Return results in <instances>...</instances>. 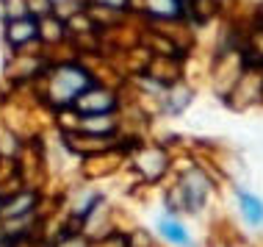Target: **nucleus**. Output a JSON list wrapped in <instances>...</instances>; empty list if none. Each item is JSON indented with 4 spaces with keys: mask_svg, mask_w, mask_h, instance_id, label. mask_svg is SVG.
<instances>
[{
    "mask_svg": "<svg viewBox=\"0 0 263 247\" xmlns=\"http://www.w3.org/2000/svg\"><path fill=\"white\" fill-rule=\"evenodd\" d=\"M89 86V78H86V73L83 69H61L59 73V78H55V86H53V95H55V100H72V97L78 95L81 89H86Z\"/></svg>",
    "mask_w": 263,
    "mask_h": 247,
    "instance_id": "1",
    "label": "nucleus"
},
{
    "mask_svg": "<svg viewBox=\"0 0 263 247\" xmlns=\"http://www.w3.org/2000/svg\"><path fill=\"white\" fill-rule=\"evenodd\" d=\"M238 206H241V214L250 225H263V200L255 197L244 189H238Z\"/></svg>",
    "mask_w": 263,
    "mask_h": 247,
    "instance_id": "2",
    "label": "nucleus"
},
{
    "mask_svg": "<svg viewBox=\"0 0 263 247\" xmlns=\"http://www.w3.org/2000/svg\"><path fill=\"white\" fill-rule=\"evenodd\" d=\"M158 234L166 239V242H172V244L191 247V239H189V234H186V228H183L180 222H175L172 217H163V220L158 222Z\"/></svg>",
    "mask_w": 263,
    "mask_h": 247,
    "instance_id": "3",
    "label": "nucleus"
},
{
    "mask_svg": "<svg viewBox=\"0 0 263 247\" xmlns=\"http://www.w3.org/2000/svg\"><path fill=\"white\" fill-rule=\"evenodd\" d=\"M33 37H36V20L20 17V20H14V23L9 25V39H11V45H23V42L33 39Z\"/></svg>",
    "mask_w": 263,
    "mask_h": 247,
    "instance_id": "4",
    "label": "nucleus"
},
{
    "mask_svg": "<svg viewBox=\"0 0 263 247\" xmlns=\"http://www.w3.org/2000/svg\"><path fill=\"white\" fill-rule=\"evenodd\" d=\"M147 9L158 17H175L180 14V0H147Z\"/></svg>",
    "mask_w": 263,
    "mask_h": 247,
    "instance_id": "5",
    "label": "nucleus"
}]
</instances>
